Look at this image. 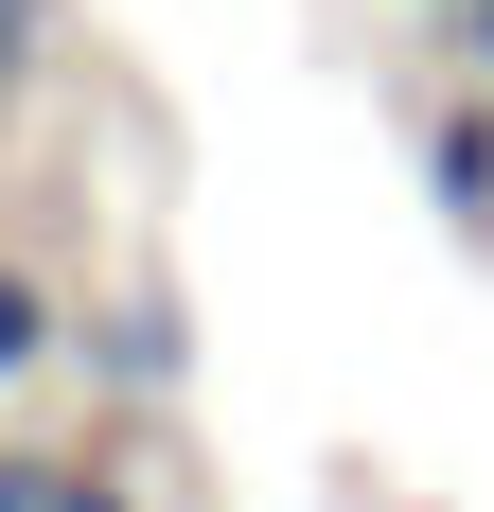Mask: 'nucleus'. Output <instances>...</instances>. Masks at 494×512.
Returning <instances> with one entry per match:
<instances>
[{"mask_svg":"<svg viewBox=\"0 0 494 512\" xmlns=\"http://www.w3.org/2000/svg\"><path fill=\"white\" fill-rule=\"evenodd\" d=\"M424 195L459 212V230H494V89L459 71V106H424Z\"/></svg>","mask_w":494,"mask_h":512,"instance_id":"nucleus-1","label":"nucleus"},{"mask_svg":"<svg viewBox=\"0 0 494 512\" xmlns=\"http://www.w3.org/2000/svg\"><path fill=\"white\" fill-rule=\"evenodd\" d=\"M71 354V301H53L36 265H0V389H18V371H53Z\"/></svg>","mask_w":494,"mask_h":512,"instance_id":"nucleus-2","label":"nucleus"},{"mask_svg":"<svg viewBox=\"0 0 494 512\" xmlns=\"http://www.w3.org/2000/svg\"><path fill=\"white\" fill-rule=\"evenodd\" d=\"M53 512H142V477L124 460H53Z\"/></svg>","mask_w":494,"mask_h":512,"instance_id":"nucleus-3","label":"nucleus"},{"mask_svg":"<svg viewBox=\"0 0 494 512\" xmlns=\"http://www.w3.org/2000/svg\"><path fill=\"white\" fill-rule=\"evenodd\" d=\"M442 53H459V71L494 89V0H442Z\"/></svg>","mask_w":494,"mask_h":512,"instance_id":"nucleus-4","label":"nucleus"},{"mask_svg":"<svg viewBox=\"0 0 494 512\" xmlns=\"http://www.w3.org/2000/svg\"><path fill=\"white\" fill-rule=\"evenodd\" d=\"M0 512H53V460H36V442H0Z\"/></svg>","mask_w":494,"mask_h":512,"instance_id":"nucleus-5","label":"nucleus"},{"mask_svg":"<svg viewBox=\"0 0 494 512\" xmlns=\"http://www.w3.org/2000/svg\"><path fill=\"white\" fill-rule=\"evenodd\" d=\"M424 18H442V0H424Z\"/></svg>","mask_w":494,"mask_h":512,"instance_id":"nucleus-6","label":"nucleus"}]
</instances>
